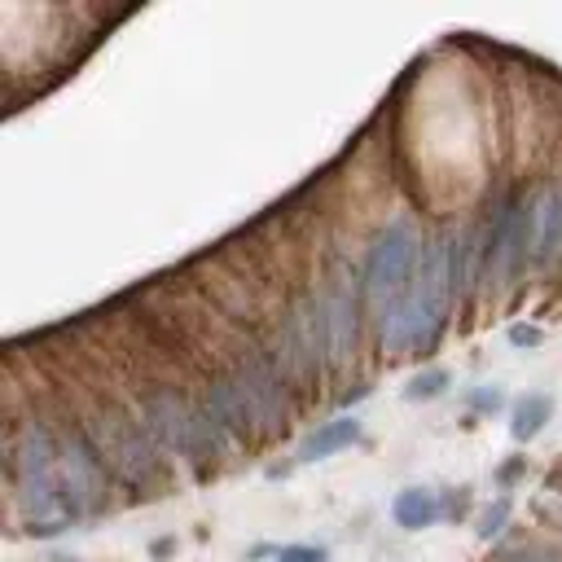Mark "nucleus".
Wrapping results in <instances>:
<instances>
[{"mask_svg": "<svg viewBox=\"0 0 562 562\" xmlns=\"http://www.w3.org/2000/svg\"><path fill=\"white\" fill-rule=\"evenodd\" d=\"M452 263H448V233L426 237L422 259L404 285V294L391 303V312L378 325L382 351L386 356H408V351H426L435 347L448 307H452Z\"/></svg>", "mask_w": 562, "mask_h": 562, "instance_id": "obj_1", "label": "nucleus"}, {"mask_svg": "<svg viewBox=\"0 0 562 562\" xmlns=\"http://www.w3.org/2000/svg\"><path fill=\"white\" fill-rule=\"evenodd\" d=\"M79 422L92 435V443L101 448V457L114 470V479L123 487H132L136 496H149L154 492V479L162 474V448L149 439V430L136 417V408H123L114 400H101Z\"/></svg>", "mask_w": 562, "mask_h": 562, "instance_id": "obj_2", "label": "nucleus"}, {"mask_svg": "<svg viewBox=\"0 0 562 562\" xmlns=\"http://www.w3.org/2000/svg\"><path fill=\"white\" fill-rule=\"evenodd\" d=\"M53 430H57V487H61L70 518L83 522V518L105 514L119 479L105 465L101 448L92 443L79 417H53Z\"/></svg>", "mask_w": 562, "mask_h": 562, "instance_id": "obj_3", "label": "nucleus"}, {"mask_svg": "<svg viewBox=\"0 0 562 562\" xmlns=\"http://www.w3.org/2000/svg\"><path fill=\"white\" fill-rule=\"evenodd\" d=\"M422 246H426L422 228L408 215H395V220H386V228L364 250L360 285H364V312L373 316V325H382L391 303L404 294V285H408V277L422 259Z\"/></svg>", "mask_w": 562, "mask_h": 562, "instance_id": "obj_4", "label": "nucleus"}, {"mask_svg": "<svg viewBox=\"0 0 562 562\" xmlns=\"http://www.w3.org/2000/svg\"><path fill=\"white\" fill-rule=\"evenodd\" d=\"M272 356L281 360V369H285L294 391H303V386H312L316 378L329 373V329H325V299H321V290L299 294L281 312Z\"/></svg>", "mask_w": 562, "mask_h": 562, "instance_id": "obj_5", "label": "nucleus"}, {"mask_svg": "<svg viewBox=\"0 0 562 562\" xmlns=\"http://www.w3.org/2000/svg\"><path fill=\"white\" fill-rule=\"evenodd\" d=\"M228 373L241 382L250 408H255V422H259V435H277L290 426V413H294V400H290V378L281 369V360L272 356V347L255 342V338H241L237 351H233V364Z\"/></svg>", "mask_w": 562, "mask_h": 562, "instance_id": "obj_6", "label": "nucleus"}, {"mask_svg": "<svg viewBox=\"0 0 562 562\" xmlns=\"http://www.w3.org/2000/svg\"><path fill=\"white\" fill-rule=\"evenodd\" d=\"M136 417L145 422L149 439L167 452V457H180L189 452V435H193V413H198V400H184L171 382H140L136 386Z\"/></svg>", "mask_w": 562, "mask_h": 562, "instance_id": "obj_7", "label": "nucleus"}, {"mask_svg": "<svg viewBox=\"0 0 562 562\" xmlns=\"http://www.w3.org/2000/svg\"><path fill=\"white\" fill-rule=\"evenodd\" d=\"M321 299H325V329H329V369H342L351 356H356V342H360V316L364 312V285H360V268H338L325 285H321Z\"/></svg>", "mask_w": 562, "mask_h": 562, "instance_id": "obj_8", "label": "nucleus"}, {"mask_svg": "<svg viewBox=\"0 0 562 562\" xmlns=\"http://www.w3.org/2000/svg\"><path fill=\"white\" fill-rule=\"evenodd\" d=\"M202 408L211 413V422L220 426V435L228 439V448H233V452H237L241 443L250 448V443L259 439L255 408H250V400H246L241 382H237L228 369H220V373H211V378H206V386H202Z\"/></svg>", "mask_w": 562, "mask_h": 562, "instance_id": "obj_9", "label": "nucleus"}, {"mask_svg": "<svg viewBox=\"0 0 562 562\" xmlns=\"http://www.w3.org/2000/svg\"><path fill=\"white\" fill-rule=\"evenodd\" d=\"M360 439H364V422L356 413H338L329 422H316L303 435V443L294 448V461L299 465H312V461H325V457H334V452H342V448H351Z\"/></svg>", "mask_w": 562, "mask_h": 562, "instance_id": "obj_10", "label": "nucleus"}, {"mask_svg": "<svg viewBox=\"0 0 562 562\" xmlns=\"http://www.w3.org/2000/svg\"><path fill=\"white\" fill-rule=\"evenodd\" d=\"M562 259V184H549L536 193V255L531 268L549 272Z\"/></svg>", "mask_w": 562, "mask_h": 562, "instance_id": "obj_11", "label": "nucleus"}, {"mask_svg": "<svg viewBox=\"0 0 562 562\" xmlns=\"http://www.w3.org/2000/svg\"><path fill=\"white\" fill-rule=\"evenodd\" d=\"M391 522L400 531H426L435 522H443V505H439V487H426V483H408L395 492L391 501Z\"/></svg>", "mask_w": 562, "mask_h": 562, "instance_id": "obj_12", "label": "nucleus"}, {"mask_svg": "<svg viewBox=\"0 0 562 562\" xmlns=\"http://www.w3.org/2000/svg\"><path fill=\"white\" fill-rule=\"evenodd\" d=\"M553 422V395L549 391H527L509 404V439L514 443H531L544 435V426Z\"/></svg>", "mask_w": 562, "mask_h": 562, "instance_id": "obj_13", "label": "nucleus"}, {"mask_svg": "<svg viewBox=\"0 0 562 562\" xmlns=\"http://www.w3.org/2000/svg\"><path fill=\"white\" fill-rule=\"evenodd\" d=\"M487 562H562V549L536 540V536H514V540H501Z\"/></svg>", "mask_w": 562, "mask_h": 562, "instance_id": "obj_14", "label": "nucleus"}, {"mask_svg": "<svg viewBox=\"0 0 562 562\" xmlns=\"http://www.w3.org/2000/svg\"><path fill=\"white\" fill-rule=\"evenodd\" d=\"M448 386H452V373H448L443 364H426V369H417V373L404 382V400H408V404H430V400L448 395Z\"/></svg>", "mask_w": 562, "mask_h": 562, "instance_id": "obj_15", "label": "nucleus"}, {"mask_svg": "<svg viewBox=\"0 0 562 562\" xmlns=\"http://www.w3.org/2000/svg\"><path fill=\"white\" fill-rule=\"evenodd\" d=\"M505 404H509V395H505L501 382H474V386H465V408L479 413V417H496Z\"/></svg>", "mask_w": 562, "mask_h": 562, "instance_id": "obj_16", "label": "nucleus"}, {"mask_svg": "<svg viewBox=\"0 0 562 562\" xmlns=\"http://www.w3.org/2000/svg\"><path fill=\"white\" fill-rule=\"evenodd\" d=\"M509 518H514V496L509 492H501L496 501H487L483 505V514H479V540H496L505 527H509Z\"/></svg>", "mask_w": 562, "mask_h": 562, "instance_id": "obj_17", "label": "nucleus"}, {"mask_svg": "<svg viewBox=\"0 0 562 562\" xmlns=\"http://www.w3.org/2000/svg\"><path fill=\"white\" fill-rule=\"evenodd\" d=\"M439 505H443V518H448V522H461V518L470 514V483L439 487Z\"/></svg>", "mask_w": 562, "mask_h": 562, "instance_id": "obj_18", "label": "nucleus"}, {"mask_svg": "<svg viewBox=\"0 0 562 562\" xmlns=\"http://www.w3.org/2000/svg\"><path fill=\"white\" fill-rule=\"evenodd\" d=\"M272 562H329V549H325V544H307V540H294V544H281Z\"/></svg>", "mask_w": 562, "mask_h": 562, "instance_id": "obj_19", "label": "nucleus"}, {"mask_svg": "<svg viewBox=\"0 0 562 562\" xmlns=\"http://www.w3.org/2000/svg\"><path fill=\"white\" fill-rule=\"evenodd\" d=\"M505 338H509V347H522V351H527V347H540V342H544V329H540V325H522V321H514V325L505 329Z\"/></svg>", "mask_w": 562, "mask_h": 562, "instance_id": "obj_20", "label": "nucleus"}, {"mask_svg": "<svg viewBox=\"0 0 562 562\" xmlns=\"http://www.w3.org/2000/svg\"><path fill=\"white\" fill-rule=\"evenodd\" d=\"M518 479H527V457H509V461L496 470V483H501V492H509Z\"/></svg>", "mask_w": 562, "mask_h": 562, "instance_id": "obj_21", "label": "nucleus"}, {"mask_svg": "<svg viewBox=\"0 0 562 562\" xmlns=\"http://www.w3.org/2000/svg\"><path fill=\"white\" fill-rule=\"evenodd\" d=\"M544 522H549V531L562 540V496H553V501H544Z\"/></svg>", "mask_w": 562, "mask_h": 562, "instance_id": "obj_22", "label": "nucleus"}, {"mask_svg": "<svg viewBox=\"0 0 562 562\" xmlns=\"http://www.w3.org/2000/svg\"><path fill=\"white\" fill-rule=\"evenodd\" d=\"M369 395H373V386H369V382H351V386L342 391V404L351 408V404H360V400H369Z\"/></svg>", "mask_w": 562, "mask_h": 562, "instance_id": "obj_23", "label": "nucleus"}, {"mask_svg": "<svg viewBox=\"0 0 562 562\" xmlns=\"http://www.w3.org/2000/svg\"><path fill=\"white\" fill-rule=\"evenodd\" d=\"M277 549H281V544H250L246 558H250V562H259V558H277Z\"/></svg>", "mask_w": 562, "mask_h": 562, "instance_id": "obj_24", "label": "nucleus"}, {"mask_svg": "<svg viewBox=\"0 0 562 562\" xmlns=\"http://www.w3.org/2000/svg\"><path fill=\"white\" fill-rule=\"evenodd\" d=\"M48 562H79V558H75V553H66V549H53V553H48Z\"/></svg>", "mask_w": 562, "mask_h": 562, "instance_id": "obj_25", "label": "nucleus"}]
</instances>
